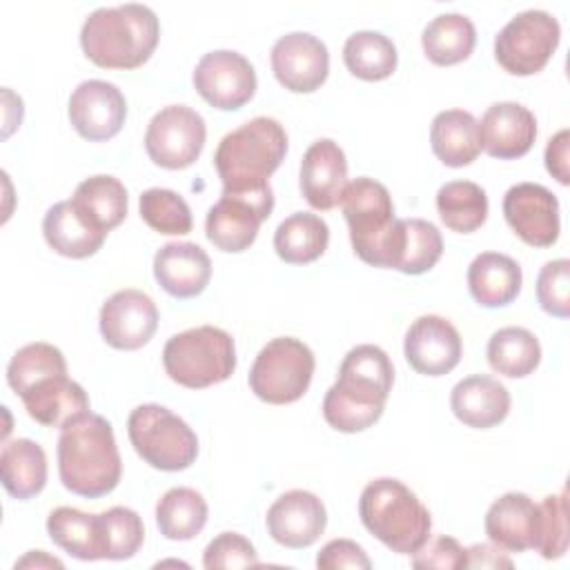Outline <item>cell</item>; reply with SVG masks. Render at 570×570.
Masks as SVG:
<instances>
[{
	"label": "cell",
	"instance_id": "cell-3",
	"mask_svg": "<svg viewBox=\"0 0 570 570\" xmlns=\"http://www.w3.org/2000/svg\"><path fill=\"white\" fill-rule=\"evenodd\" d=\"M158 38V16L138 2L100 7L85 18L80 29L85 56L102 69H136L145 65Z\"/></svg>",
	"mask_w": 570,
	"mask_h": 570
},
{
	"label": "cell",
	"instance_id": "cell-47",
	"mask_svg": "<svg viewBox=\"0 0 570 570\" xmlns=\"http://www.w3.org/2000/svg\"><path fill=\"white\" fill-rule=\"evenodd\" d=\"M568 142H570V131L561 129L557 131L548 145H546V169L552 174V178H557L561 185L570 183V174H568Z\"/></svg>",
	"mask_w": 570,
	"mask_h": 570
},
{
	"label": "cell",
	"instance_id": "cell-26",
	"mask_svg": "<svg viewBox=\"0 0 570 570\" xmlns=\"http://www.w3.org/2000/svg\"><path fill=\"white\" fill-rule=\"evenodd\" d=\"M42 234L47 245L67 258H87L94 256L105 238L107 232H102L98 225H94L78 207L76 203L60 200L51 205L42 218Z\"/></svg>",
	"mask_w": 570,
	"mask_h": 570
},
{
	"label": "cell",
	"instance_id": "cell-43",
	"mask_svg": "<svg viewBox=\"0 0 570 570\" xmlns=\"http://www.w3.org/2000/svg\"><path fill=\"white\" fill-rule=\"evenodd\" d=\"M537 301L543 312L557 318L570 316V261H548L537 276Z\"/></svg>",
	"mask_w": 570,
	"mask_h": 570
},
{
	"label": "cell",
	"instance_id": "cell-29",
	"mask_svg": "<svg viewBox=\"0 0 570 570\" xmlns=\"http://www.w3.org/2000/svg\"><path fill=\"white\" fill-rule=\"evenodd\" d=\"M0 474L4 490L13 499L27 501L40 494L47 483V454L42 445L31 439L4 443L0 452Z\"/></svg>",
	"mask_w": 570,
	"mask_h": 570
},
{
	"label": "cell",
	"instance_id": "cell-23",
	"mask_svg": "<svg viewBox=\"0 0 570 570\" xmlns=\"http://www.w3.org/2000/svg\"><path fill=\"white\" fill-rule=\"evenodd\" d=\"M27 414L45 428H62L73 416L89 412V396L80 383L67 372H56L38 379L20 394Z\"/></svg>",
	"mask_w": 570,
	"mask_h": 570
},
{
	"label": "cell",
	"instance_id": "cell-35",
	"mask_svg": "<svg viewBox=\"0 0 570 570\" xmlns=\"http://www.w3.org/2000/svg\"><path fill=\"white\" fill-rule=\"evenodd\" d=\"M488 363L497 374L508 379H523L532 374L541 361L539 338L517 325L497 330L488 341Z\"/></svg>",
	"mask_w": 570,
	"mask_h": 570
},
{
	"label": "cell",
	"instance_id": "cell-45",
	"mask_svg": "<svg viewBox=\"0 0 570 570\" xmlns=\"http://www.w3.org/2000/svg\"><path fill=\"white\" fill-rule=\"evenodd\" d=\"M468 554L465 548L454 537H436L434 541L425 543L421 550L412 554L414 568H465Z\"/></svg>",
	"mask_w": 570,
	"mask_h": 570
},
{
	"label": "cell",
	"instance_id": "cell-46",
	"mask_svg": "<svg viewBox=\"0 0 570 570\" xmlns=\"http://www.w3.org/2000/svg\"><path fill=\"white\" fill-rule=\"evenodd\" d=\"M316 566L321 570H336V568L370 570L372 561L356 541H352V539H332L321 548V552L316 557Z\"/></svg>",
	"mask_w": 570,
	"mask_h": 570
},
{
	"label": "cell",
	"instance_id": "cell-4",
	"mask_svg": "<svg viewBox=\"0 0 570 570\" xmlns=\"http://www.w3.org/2000/svg\"><path fill=\"white\" fill-rule=\"evenodd\" d=\"M338 205L350 227L354 254L372 267L396 269L403 254L405 225L403 218L394 216L387 187L367 176L354 178L345 185Z\"/></svg>",
	"mask_w": 570,
	"mask_h": 570
},
{
	"label": "cell",
	"instance_id": "cell-2",
	"mask_svg": "<svg viewBox=\"0 0 570 570\" xmlns=\"http://www.w3.org/2000/svg\"><path fill=\"white\" fill-rule=\"evenodd\" d=\"M56 454L62 485L78 497L98 499L120 483L122 461L114 428L91 410L60 428Z\"/></svg>",
	"mask_w": 570,
	"mask_h": 570
},
{
	"label": "cell",
	"instance_id": "cell-41",
	"mask_svg": "<svg viewBox=\"0 0 570 570\" xmlns=\"http://www.w3.org/2000/svg\"><path fill=\"white\" fill-rule=\"evenodd\" d=\"M405 243L399 261V272L419 276L430 272L443 254V238L434 223L423 218H403Z\"/></svg>",
	"mask_w": 570,
	"mask_h": 570
},
{
	"label": "cell",
	"instance_id": "cell-33",
	"mask_svg": "<svg viewBox=\"0 0 570 570\" xmlns=\"http://www.w3.org/2000/svg\"><path fill=\"white\" fill-rule=\"evenodd\" d=\"M207 501L194 488H171L156 503V525L169 541H189L207 523Z\"/></svg>",
	"mask_w": 570,
	"mask_h": 570
},
{
	"label": "cell",
	"instance_id": "cell-37",
	"mask_svg": "<svg viewBox=\"0 0 570 570\" xmlns=\"http://www.w3.org/2000/svg\"><path fill=\"white\" fill-rule=\"evenodd\" d=\"M347 71L361 80H385L396 71L399 53L394 42L379 31H356L343 45Z\"/></svg>",
	"mask_w": 570,
	"mask_h": 570
},
{
	"label": "cell",
	"instance_id": "cell-6",
	"mask_svg": "<svg viewBox=\"0 0 570 570\" xmlns=\"http://www.w3.org/2000/svg\"><path fill=\"white\" fill-rule=\"evenodd\" d=\"M287 154V134L276 118L256 116L223 136L214 154V167L223 189H256L269 185V176Z\"/></svg>",
	"mask_w": 570,
	"mask_h": 570
},
{
	"label": "cell",
	"instance_id": "cell-24",
	"mask_svg": "<svg viewBox=\"0 0 570 570\" xmlns=\"http://www.w3.org/2000/svg\"><path fill=\"white\" fill-rule=\"evenodd\" d=\"M510 392L503 383L488 374H470L461 379L450 394V407L454 416L476 430L499 425L510 412Z\"/></svg>",
	"mask_w": 570,
	"mask_h": 570
},
{
	"label": "cell",
	"instance_id": "cell-7",
	"mask_svg": "<svg viewBox=\"0 0 570 570\" xmlns=\"http://www.w3.org/2000/svg\"><path fill=\"white\" fill-rule=\"evenodd\" d=\"M163 367L174 383L189 390L223 383L236 370L234 338L216 325L174 334L163 347Z\"/></svg>",
	"mask_w": 570,
	"mask_h": 570
},
{
	"label": "cell",
	"instance_id": "cell-25",
	"mask_svg": "<svg viewBox=\"0 0 570 570\" xmlns=\"http://www.w3.org/2000/svg\"><path fill=\"white\" fill-rule=\"evenodd\" d=\"M539 503L523 492H508L499 497L485 512L488 539L505 552H523L534 548Z\"/></svg>",
	"mask_w": 570,
	"mask_h": 570
},
{
	"label": "cell",
	"instance_id": "cell-16",
	"mask_svg": "<svg viewBox=\"0 0 570 570\" xmlns=\"http://www.w3.org/2000/svg\"><path fill=\"white\" fill-rule=\"evenodd\" d=\"M67 114L78 136L91 142H102L122 129L127 100L114 82L91 78L71 91Z\"/></svg>",
	"mask_w": 570,
	"mask_h": 570
},
{
	"label": "cell",
	"instance_id": "cell-34",
	"mask_svg": "<svg viewBox=\"0 0 570 570\" xmlns=\"http://www.w3.org/2000/svg\"><path fill=\"white\" fill-rule=\"evenodd\" d=\"M71 200L76 207L102 232L116 229L127 216V189L125 185L107 174L85 178Z\"/></svg>",
	"mask_w": 570,
	"mask_h": 570
},
{
	"label": "cell",
	"instance_id": "cell-21",
	"mask_svg": "<svg viewBox=\"0 0 570 570\" xmlns=\"http://www.w3.org/2000/svg\"><path fill=\"white\" fill-rule=\"evenodd\" d=\"M481 149L499 160L525 156L537 138L534 114L519 102H494L485 109L481 122Z\"/></svg>",
	"mask_w": 570,
	"mask_h": 570
},
{
	"label": "cell",
	"instance_id": "cell-49",
	"mask_svg": "<svg viewBox=\"0 0 570 570\" xmlns=\"http://www.w3.org/2000/svg\"><path fill=\"white\" fill-rule=\"evenodd\" d=\"M18 568H62V561L56 557H49L45 550H31L16 561V570Z\"/></svg>",
	"mask_w": 570,
	"mask_h": 570
},
{
	"label": "cell",
	"instance_id": "cell-31",
	"mask_svg": "<svg viewBox=\"0 0 570 570\" xmlns=\"http://www.w3.org/2000/svg\"><path fill=\"white\" fill-rule=\"evenodd\" d=\"M49 539L67 554L80 561H98L102 557V534L98 514L60 505L47 517Z\"/></svg>",
	"mask_w": 570,
	"mask_h": 570
},
{
	"label": "cell",
	"instance_id": "cell-36",
	"mask_svg": "<svg viewBox=\"0 0 570 570\" xmlns=\"http://www.w3.org/2000/svg\"><path fill=\"white\" fill-rule=\"evenodd\" d=\"M436 212L448 229L470 234L488 218V196L472 180H450L436 191Z\"/></svg>",
	"mask_w": 570,
	"mask_h": 570
},
{
	"label": "cell",
	"instance_id": "cell-10",
	"mask_svg": "<svg viewBox=\"0 0 570 570\" xmlns=\"http://www.w3.org/2000/svg\"><path fill=\"white\" fill-rule=\"evenodd\" d=\"M561 40V27L554 16L541 9L517 13L494 38V58L512 76H532L541 71Z\"/></svg>",
	"mask_w": 570,
	"mask_h": 570
},
{
	"label": "cell",
	"instance_id": "cell-30",
	"mask_svg": "<svg viewBox=\"0 0 570 570\" xmlns=\"http://www.w3.org/2000/svg\"><path fill=\"white\" fill-rule=\"evenodd\" d=\"M330 243L327 223L309 212L287 216L274 232V249L289 265H307L323 256Z\"/></svg>",
	"mask_w": 570,
	"mask_h": 570
},
{
	"label": "cell",
	"instance_id": "cell-8",
	"mask_svg": "<svg viewBox=\"0 0 570 570\" xmlns=\"http://www.w3.org/2000/svg\"><path fill=\"white\" fill-rule=\"evenodd\" d=\"M127 434L136 454L156 470L180 472L198 456V436L185 419L158 403L131 410Z\"/></svg>",
	"mask_w": 570,
	"mask_h": 570
},
{
	"label": "cell",
	"instance_id": "cell-28",
	"mask_svg": "<svg viewBox=\"0 0 570 570\" xmlns=\"http://www.w3.org/2000/svg\"><path fill=\"white\" fill-rule=\"evenodd\" d=\"M430 145L434 156L448 167H465L481 154V134L476 118L465 109L439 111L430 125Z\"/></svg>",
	"mask_w": 570,
	"mask_h": 570
},
{
	"label": "cell",
	"instance_id": "cell-13",
	"mask_svg": "<svg viewBox=\"0 0 570 570\" xmlns=\"http://www.w3.org/2000/svg\"><path fill=\"white\" fill-rule=\"evenodd\" d=\"M198 96L220 111H234L247 105L256 94V71L252 62L232 49L205 53L191 76Z\"/></svg>",
	"mask_w": 570,
	"mask_h": 570
},
{
	"label": "cell",
	"instance_id": "cell-32",
	"mask_svg": "<svg viewBox=\"0 0 570 570\" xmlns=\"http://www.w3.org/2000/svg\"><path fill=\"white\" fill-rule=\"evenodd\" d=\"M421 45L430 62L439 67L456 65L472 53L476 45V29L463 13H441L425 24Z\"/></svg>",
	"mask_w": 570,
	"mask_h": 570
},
{
	"label": "cell",
	"instance_id": "cell-17",
	"mask_svg": "<svg viewBox=\"0 0 570 570\" xmlns=\"http://www.w3.org/2000/svg\"><path fill=\"white\" fill-rule=\"evenodd\" d=\"M100 334L116 350H140L158 327V307L149 294L127 287L111 294L100 307Z\"/></svg>",
	"mask_w": 570,
	"mask_h": 570
},
{
	"label": "cell",
	"instance_id": "cell-5",
	"mask_svg": "<svg viewBox=\"0 0 570 570\" xmlns=\"http://www.w3.org/2000/svg\"><path fill=\"white\" fill-rule=\"evenodd\" d=\"M358 517L365 530L396 554H414L430 541V510L399 479L370 481L358 499Z\"/></svg>",
	"mask_w": 570,
	"mask_h": 570
},
{
	"label": "cell",
	"instance_id": "cell-1",
	"mask_svg": "<svg viewBox=\"0 0 570 570\" xmlns=\"http://www.w3.org/2000/svg\"><path fill=\"white\" fill-rule=\"evenodd\" d=\"M392 383V361L379 345L352 347L338 365L336 383L325 392L323 419L345 434L367 430L381 419Z\"/></svg>",
	"mask_w": 570,
	"mask_h": 570
},
{
	"label": "cell",
	"instance_id": "cell-9",
	"mask_svg": "<svg viewBox=\"0 0 570 570\" xmlns=\"http://www.w3.org/2000/svg\"><path fill=\"white\" fill-rule=\"evenodd\" d=\"M314 367V354L303 341L278 336L256 354L249 370V387L265 403L287 405L307 392Z\"/></svg>",
	"mask_w": 570,
	"mask_h": 570
},
{
	"label": "cell",
	"instance_id": "cell-38",
	"mask_svg": "<svg viewBox=\"0 0 570 570\" xmlns=\"http://www.w3.org/2000/svg\"><path fill=\"white\" fill-rule=\"evenodd\" d=\"M140 218L158 234L183 236L191 232L194 218L187 200L174 189L151 187L140 194Z\"/></svg>",
	"mask_w": 570,
	"mask_h": 570
},
{
	"label": "cell",
	"instance_id": "cell-42",
	"mask_svg": "<svg viewBox=\"0 0 570 570\" xmlns=\"http://www.w3.org/2000/svg\"><path fill=\"white\" fill-rule=\"evenodd\" d=\"M534 550L543 559H559L568 550V499L566 490L548 494L539 503Z\"/></svg>",
	"mask_w": 570,
	"mask_h": 570
},
{
	"label": "cell",
	"instance_id": "cell-48",
	"mask_svg": "<svg viewBox=\"0 0 570 570\" xmlns=\"http://www.w3.org/2000/svg\"><path fill=\"white\" fill-rule=\"evenodd\" d=\"M465 568H512V561L501 552V548L488 543H474L465 548Z\"/></svg>",
	"mask_w": 570,
	"mask_h": 570
},
{
	"label": "cell",
	"instance_id": "cell-14",
	"mask_svg": "<svg viewBox=\"0 0 570 570\" xmlns=\"http://www.w3.org/2000/svg\"><path fill=\"white\" fill-rule=\"evenodd\" d=\"M503 216L525 245L550 247L559 238V200L539 183L512 185L503 196Z\"/></svg>",
	"mask_w": 570,
	"mask_h": 570
},
{
	"label": "cell",
	"instance_id": "cell-44",
	"mask_svg": "<svg viewBox=\"0 0 570 570\" xmlns=\"http://www.w3.org/2000/svg\"><path fill=\"white\" fill-rule=\"evenodd\" d=\"M258 566V554L249 539L238 532H220L214 537L203 552V568H254Z\"/></svg>",
	"mask_w": 570,
	"mask_h": 570
},
{
	"label": "cell",
	"instance_id": "cell-11",
	"mask_svg": "<svg viewBox=\"0 0 570 570\" xmlns=\"http://www.w3.org/2000/svg\"><path fill=\"white\" fill-rule=\"evenodd\" d=\"M274 209L272 185L256 189H223L220 198L209 207L205 234L214 247L227 254L245 252L258 236L261 223Z\"/></svg>",
	"mask_w": 570,
	"mask_h": 570
},
{
	"label": "cell",
	"instance_id": "cell-39",
	"mask_svg": "<svg viewBox=\"0 0 570 570\" xmlns=\"http://www.w3.org/2000/svg\"><path fill=\"white\" fill-rule=\"evenodd\" d=\"M100 534H102V557L111 561L131 559L142 541H145V525L136 510L125 505H114L98 514Z\"/></svg>",
	"mask_w": 570,
	"mask_h": 570
},
{
	"label": "cell",
	"instance_id": "cell-18",
	"mask_svg": "<svg viewBox=\"0 0 570 570\" xmlns=\"http://www.w3.org/2000/svg\"><path fill=\"white\" fill-rule=\"evenodd\" d=\"M461 336L456 327L436 314L419 316L405 332L403 354L410 367L423 376H443L461 361Z\"/></svg>",
	"mask_w": 570,
	"mask_h": 570
},
{
	"label": "cell",
	"instance_id": "cell-40",
	"mask_svg": "<svg viewBox=\"0 0 570 570\" xmlns=\"http://www.w3.org/2000/svg\"><path fill=\"white\" fill-rule=\"evenodd\" d=\"M56 372H67L65 354L51 345V343H29L20 347L9 365H7V383L9 387L20 396L24 390H29L38 379Z\"/></svg>",
	"mask_w": 570,
	"mask_h": 570
},
{
	"label": "cell",
	"instance_id": "cell-15",
	"mask_svg": "<svg viewBox=\"0 0 570 570\" xmlns=\"http://www.w3.org/2000/svg\"><path fill=\"white\" fill-rule=\"evenodd\" d=\"M269 62L276 80L294 94L316 91L330 73L325 42L305 31L281 36L269 51Z\"/></svg>",
	"mask_w": 570,
	"mask_h": 570
},
{
	"label": "cell",
	"instance_id": "cell-12",
	"mask_svg": "<svg viewBox=\"0 0 570 570\" xmlns=\"http://www.w3.org/2000/svg\"><path fill=\"white\" fill-rule=\"evenodd\" d=\"M207 138L205 118L187 105H167L145 131V151L163 169H185L200 156Z\"/></svg>",
	"mask_w": 570,
	"mask_h": 570
},
{
	"label": "cell",
	"instance_id": "cell-27",
	"mask_svg": "<svg viewBox=\"0 0 570 570\" xmlns=\"http://www.w3.org/2000/svg\"><path fill=\"white\" fill-rule=\"evenodd\" d=\"M521 283L519 263L501 252H481L468 267V289L488 309L510 305L519 296Z\"/></svg>",
	"mask_w": 570,
	"mask_h": 570
},
{
	"label": "cell",
	"instance_id": "cell-19",
	"mask_svg": "<svg viewBox=\"0 0 570 570\" xmlns=\"http://www.w3.org/2000/svg\"><path fill=\"white\" fill-rule=\"evenodd\" d=\"M269 537L285 548L312 546L327 525L323 501L307 490H289L281 494L265 517Z\"/></svg>",
	"mask_w": 570,
	"mask_h": 570
},
{
	"label": "cell",
	"instance_id": "cell-22",
	"mask_svg": "<svg viewBox=\"0 0 570 570\" xmlns=\"http://www.w3.org/2000/svg\"><path fill=\"white\" fill-rule=\"evenodd\" d=\"M154 276L174 298H194L212 278V261L196 243H167L154 256Z\"/></svg>",
	"mask_w": 570,
	"mask_h": 570
},
{
	"label": "cell",
	"instance_id": "cell-20",
	"mask_svg": "<svg viewBox=\"0 0 570 570\" xmlns=\"http://www.w3.org/2000/svg\"><path fill=\"white\" fill-rule=\"evenodd\" d=\"M303 198L318 212L334 209L347 185L345 151L332 138L314 140L301 160L298 176Z\"/></svg>",
	"mask_w": 570,
	"mask_h": 570
}]
</instances>
